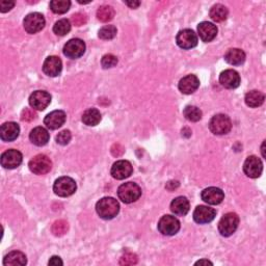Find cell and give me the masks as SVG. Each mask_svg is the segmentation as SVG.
Segmentation results:
<instances>
[{
  "instance_id": "39",
  "label": "cell",
  "mask_w": 266,
  "mask_h": 266,
  "mask_svg": "<svg viewBox=\"0 0 266 266\" xmlns=\"http://www.w3.org/2000/svg\"><path fill=\"white\" fill-rule=\"evenodd\" d=\"M36 116H37V114L35 113L34 110H32V108H25V110L22 111L21 120L23 122H32L36 119Z\"/></svg>"
},
{
  "instance_id": "42",
  "label": "cell",
  "mask_w": 266,
  "mask_h": 266,
  "mask_svg": "<svg viewBox=\"0 0 266 266\" xmlns=\"http://www.w3.org/2000/svg\"><path fill=\"white\" fill-rule=\"evenodd\" d=\"M111 151H112V154H113L114 156H115V157H120V156H122V155L124 154L125 149H124V147H123L122 145H120V144H114V145L112 147Z\"/></svg>"
},
{
  "instance_id": "35",
  "label": "cell",
  "mask_w": 266,
  "mask_h": 266,
  "mask_svg": "<svg viewBox=\"0 0 266 266\" xmlns=\"http://www.w3.org/2000/svg\"><path fill=\"white\" fill-rule=\"evenodd\" d=\"M98 36L102 40H112L116 36V27L114 25H106L100 29Z\"/></svg>"
},
{
  "instance_id": "32",
  "label": "cell",
  "mask_w": 266,
  "mask_h": 266,
  "mask_svg": "<svg viewBox=\"0 0 266 266\" xmlns=\"http://www.w3.org/2000/svg\"><path fill=\"white\" fill-rule=\"evenodd\" d=\"M71 6V1L69 0H52L50 2L51 11L55 14H65Z\"/></svg>"
},
{
  "instance_id": "26",
  "label": "cell",
  "mask_w": 266,
  "mask_h": 266,
  "mask_svg": "<svg viewBox=\"0 0 266 266\" xmlns=\"http://www.w3.org/2000/svg\"><path fill=\"white\" fill-rule=\"evenodd\" d=\"M26 263H27V259H26L25 254H23L22 252H19V251H14V252L8 253L3 259V265H5V266H8V265H12V266L21 265V266H23Z\"/></svg>"
},
{
  "instance_id": "43",
  "label": "cell",
  "mask_w": 266,
  "mask_h": 266,
  "mask_svg": "<svg viewBox=\"0 0 266 266\" xmlns=\"http://www.w3.org/2000/svg\"><path fill=\"white\" fill-rule=\"evenodd\" d=\"M178 187H179V182H178V181H175V180L167 182L166 185H165V189H166L167 190H170V191L175 190L176 189H178Z\"/></svg>"
},
{
  "instance_id": "30",
  "label": "cell",
  "mask_w": 266,
  "mask_h": 266,
  "mask_svg": "<svg viewBox=\"0 0 266 266\" xmlns=\"http://www.w3.org/2000/svg\"><path fill=\"white\" fill-rule=\"evenodd\" d=\"M114 17V9L111 5H102L97 11L98 20L106 23L112 21Z\"/></svg>"
},
{
  "instance_id": "22",
  "label": "cell",
  "mask_w": 266,
  "mask_h": 266,
  "mask_svg": "<svg viewBox=\"0 0 266 266\" xmlns=\"http://www.w3.org/2000/svg\"><path fill=\"white\" fill-rule=\"evenodd\" d=\"M198 33L201 40L205 43H209L213 41L218 35V27L210 22H202L198 26Z\"/></svg>"
},
{
  "instance_id": "3",
  "label": "cell",
  "mask_w": 266,
  "mask_h": 266,
  "mask_svg": "<svg viewBox=\"0 0 266 266\" xmlns=\"http://www.w3.org/2000/svg\"><path fill=\"white\" fill-rule=\"evenodd\" d=\"M209 129L215 135H224L232 129V122L226 114H215L209 122Z\"/></svg>"
},
{
  "instance_id": "18",
  "label": "cell",
  "mask_w": 266,
  "mask_h": 266,
  "mask_svg": "<svg viewBox=\"0 0 266 266\" xmlns=\"http://www.w3.org/2000/svg\"><path fill=\"white\" fill-rule=\"evenodd\" d=\"M66 119L67 115L65 112L54 111L46 115V117L44 119V124L46 125L47 128H49V129L55 130L58 129V128H61L65 124Z\"/></svg>"
},
{
  "instance_id": "13",
  "label": "cell",
  "mask_w": 266,
  "mask_h": 266,
  "mask_svg": "<svg viewBox=\"0 0 266 266\" xmlns=\"http://www.w3.org/2000/svg\"><path fill=\"white\" fill-rule=\"evenodd\" d=\"M51 102V96L45 91H36L29 97V105L36 111H44Z\"/></svg>"
},
{
  "instance_id": "23",
  "label": "cell",
  "mask_w": 266,
  "mask_h": 266,
  "mask_svg": "<svg viewBox=\"0 0 266 266\" xmlns=\"http://www.w3.org/2000/svg\"><path fill=\"white\" fill-rule=\"evenodd\" d=\"M29 140L34 145L38 147H43L50 140V135H49L45 128L36 127L35 129L32 130L31 134H29Z\"/></svg>"
},
{
  "instance_id": "2",
  "label": "cell",
  "mask_w": 266,
  "mask_h": 266,
  "mask_svg": "<svg viewBox=\"0 0 266 266\" xmlns=\"http://www.w3.org/2000/svg\"><path fill=\"white\" fill-rule=\"evenodd\" d=\"M117 195L122 202L130 204L139 200L142 195V189L134 182H127L122 184L117 190Z\"/></svg>"
},
{
  "instance_id": "20",
  "label": "cell",
  "mask_w": 266,
  "mask_h": 266,
  "mask_svg": "<svg viewBox=\"0 0 266 266\" xmlns=\"http://www.w3.org/2000/svg\"><path fill=\"white\" fill-rule=\"evenodd\" d=\"M20 133V127L15 122H6L0 128V137L3 142L15 141Z\"/></svg>"
},
{
  "instance_id": "1",
  "label": "cell",
  "mask_w": 266,
  "mask_h": 266,
  "mask_svg": "<svg viewBox=\"0 0 266 266\" xmlns=\"http://www.w3.org/2000/svg\"><path fill=\"white\" fill-rule=\"evenodd\" d=\"M96 211L103 220H113L120 211V205L115 199L106 196L98 201L96 204Z\"/></svg>"
},
{
  "instance_id": "25",
  "label": "cell",
  "mask_w": 266,
  "mask_h": 266,
  "mask_svg": "<svg viewBox=\"0 0 266 266\" xmlns=\"http://www.w3.org/2000/svg\"><path fill=\"white\" fill-rule=\"evenodd\" d=\"M225 61L232 66H240L245 62V53L238 48L229 49L225 54Z\"/></svg>"
},
{
  "instance_id": "34",
  "label": "cell",
  "mask_w": 266,
  "mask_h": 266,
  "mask_svg": "<svg viewBox=\"0 0 266 266\" xmlns=\"http://www.w3.org/2000/svg\"><path fill=\"white\" fill-rule=\"evenodd\" d=\"M52 233L53 235L57 236V237H61V236H64L68 230H69V224L64 221V220H60L56 221L53 225H52Z\"/></svg>"
},
{
  "instance_id": "19",
  "label": "cell",
  "mask_w": 266,
  "mask_h": 266,
  "mask_svg": "<svg viewBox=\"0 0 266 266\" xmlns=\"http://www.w3.org/2000/svg\"><path fill=\"white\" fill-rule=\"evenodd\" d=\"M225 199V193L218 187H208L202 191V200L209 205H219Z\"/></svg>"
},
{
  "instance_id": "9",
  "label": "cell",
  "mask_w": 266,
  "mask_h": 266,
  "mask_svg": "<svg viewBox=\"0 0 266 266\" xmlns=\"http://www.w3.org/2000/svg\"><path fill=\"white\" fill-rule=\"evenodd\" d=\"M85 52V44L80 38H72L64 47V54L71 58V60H77L81 57Z\"/></svg>"
},
{
  "instance_id": "24",
  "label": "cell",
  "mask_w": 266,
  "mask_h": 266,
  "mask_svg": "<svg viewBox=\"0 0 266 266\" xmlns=\"http://www.w3.org/2000/svg\"><path fill=\"white\" fill-rule=\"evenodd\" d=\"M171 211L175 215L184 216L190 211V201L185 196H178L171 203Z\"/></svg>"
},
{
  "instance_id": "17",
  "label": "cell",
  "mask_w": 266,
  "mask_h": 266,
  "mask_svg": "<svg viewBox=\"0 0 266 266\" xmlns=\"http://www.w3.org/2000/svg\"><path fill=\"white\" fill-rule=\"evenodd\" d=\"M220 82L224 87L229 88V90H233V88L239 86L240 76L238 72L232 70V69H229V70H225L221 73Z\"/></svg>"
},
{
  "instance_id": "47",
  "label": "cell",
  "mask_w": 266,
  "mask_h": 266,
  "mask_svg": "<svg viewBox=\"0 0 266 266\" xmlns=\"http://www.w3.org/2000/svg\"><path fill=\"white\" fill-rule=\"evenodd\" d=\"M264 147H265V142H263L262 144V148H261V151H262V156L265 157V153H264Z\"/></svg>"
},
{
  "instance_id": "6",
  "label": "cell",
  "mask_w": 266,
  "mask_h": 266,
  "mask_svg": "<svg viewBox=\"0 0 266 266\" xmlns=\"http://www.w3.org/2000/svg\"><path fill=\"white\" fill-rule=\"evenodd\" d=\"M29 170L36 175H45L52 169V162L48 156L44 154H38L28 163Z\"/></svg>"
},
{
  "instance_id": "12",
  "label": "cell",
  "mask_w": 266,
  "mask_h": 266,
  "mask_svg": "<svg viewBox=\"0 0 266 266\" xmlns=\"http://www.w3.org/2000/svg\"><path fill=\"white\" fill-rule=\"evenodd\" d=\"M263 164L257 156H249L243 163V172L250 178H258L262 174Z\"/></svg>"
},
{
  "instance_id": "11",
  "label": "cell",
  "mask_w": 266,
  "mask_h": 266,
  "mask_svg": "<svg viewBox=\"0 0 266 266\" xmlns=\"http://www.w3.org/2000/svg\"><path fill=\"white\" fill-rule=\"evenodd\" d=\"M23 157L21 152H19L18 150L15 149H9L5 151L2 155L1 158H0V162L4 169L8 170H14L16 167H18L22 163Z\"/></svg>"
},
{
  "instance_id": "5",
  "label": "cell",
  "mask_w": 266,
  "mask_h": 266,
  "mask_svg": "<svg viewBox=\"0 0 266 266\" xmlns=\"http://www.w3.org/2000/svg\"><path fill=\"white\" fill-rule=\"evenodd\" d=\"M76 182L70 177H61L54 182L53 185L54 193L58 196H62V198L72 195L76 191Z\"/></svg>"
},
{
  "instance_id": "38",
  "label": "cell",
  "mask_w": 266,
  "mask_h": 266,
  "mask_svg": "<svg viewBox=\"0 0 266 266\" xmlns=\"http://www.w3.org/2000/svg\"><path fill=\"white\" fill-rule=\"evenodd\" d=\"M72 139V134L69 130H64L56 135V143L62 146H66L70 143Z\"/></svg>"
},
{
  "instance_id": "14",
  "label": "cell",
  "mask_w": 266,
  "mask_h": 266,
  "mask_svg": "<svg viewBox=\"0 0 266 266\" xmlns=\"http://www.w3.org/2000/svg\"><path fill=\"white\" fill-rule=\"evenodd\" d=\"M133 172L132 164L127 160H119L114 163L111 174L116 180H124L130 177Z\"/></svg>"
},
{
  "instance_id": "41",
  "label": "cell",
  "mask_w": 266,
  "mask_h": 266,
  "mask_svg": "<svg viewBox=\"0 0 266 266\" xmlns=\"http://www.w3.org/2000/svg\"><path fill=\"white\" fill-rule=\"evenodd\" d=\"M14 5H15L14 1H7V0H2V1L0 2V12L6 13L8 11H11V9L14 7Z\"/></svg>"
},
{
  "instance_id": "21",
  "label": "cell",
  "mask_w": 266,
  "mask_h": 266,
  "mask_svg": "<svg viewBox=\"0 0 266 266\" xmlns=\"http://www.w3.org/2000/svg\"><path fill=\"white\" fill-rule=\"evenodd\" d=\"M200 86L199 78L193 74L183 77L179 81V90L185 95H190L198 90Z\"/></svg>"
},
{
  "instance_id": "40",
  "label": "cell",
  "mask_w": 266,
  "mask_h": 266,
  "mask_svg": "<svg viewBox=\"0 0 266 266\" xmlns=\"http://www.w3.org/2000/svg\"><path fill=\"white\" fill-rule=\"evenodd\" d=\"M71 20L73 22V24L75 26H81V25H84L87 21V17L85 14H82V13H77V14H74L71 18Z\"/></svg>"
},
{
  "instance_id": "15",
  "label": "cell",
  "mask_w": 266,
  "mask_h": 266,
  "mask_svg": "<svg viewBox=\"0 0 266 266\" xmlns=\"http://www.w3.org/2000/svg\"><path fill=\"white\" fill-rule=\"evenodd\" d=\"M216 216V210L208 206H198L193 211V220L196 224H208Z\"/></svg>"
},
{
  "instance_id": "8",
  "label": "cell",
  "mask_w": 266,
  "mask_h": 266,
  "mask_svg": "<svg viewBox=\"0 0 266 266\" xmlns=\"http://www.w3.org/2000/svg\"><path fill=\"white\" fill-rule=\"evenodd\" d=\"M158 230L165 236H173L180 230V222L173 215H164L158 222Z\"/></svg>"
},
{
  "instance_id": "27",
  "label": "cell",
  "mask_w": 266,
  "mask_h": 266,
  "mask_svg": "<svg viewBox=\"0 0 266 266\" xmlns=\"http://www.w3.org/2000/svg\"><path fill=\"white\" fill-rule=\"evenodd\" d=\"M264 100H265L264 94L259 91H251L245 95V98H244L245 104L252 108L261 106L264 103Z\"/></svg>"
},
{
  "instance_id": "28",
  "label": "cell",
  "mask_w": 266,
  "mask_h": 266,
  "mask_svg": "<svg viewBox=\"0 0 266 266\" xmlns=\"http://www.w3.org/2000/svg\"><path fill=\"white\" fill-rule=\"evenodd\" d=\"M81 120L86 126H96L101 121V114L97 108H90L83 113Z\"/></svg>"
},
{
  "instance_id": "36",
  "label": "cell",
  "mask_w": 266,
  "mask_h": 266,
  "mask_svg": "<svg viewBox=\"0 0 266 266\" xmlns=\"http://www.w3.org/2000/svg\"><path fill=\"white\" fill-rule=\"evenodd\" d=\"M139 261V258H137V256L133 253H126L124 254L122 257L120 258V265H134Z\"/></svg>"
},
{
  "instance_id": "7",
  "label": "cell",
  "mask_w": 266,
  "mask_h": 266,
  "mask_svg": "<svg viewBox=\"0 0 266 266\" xmlns=\"http://www.w3.org/2000/svg\"><path fill=\"white\" fill-rule=\"evenodd\" d=\"M45 23H46L45 18L40 13L28 14L23 21L25 31L31 35L41 32L45 26Z\"/></svg>"
},
{
  "instance_id": "4",
  "label": "cell",
  "mask_w": 266,
  "mask_h": 266,
  "mask_svg": "<svg viewBox=\"0 0 266 266\" xmlns=\"http://www.w3.org/2000/svg\"><path fill=\"white\" fill-rule=\"evenodd\" d=\"M239 225L238 215L233 212L225 214L219 223V231L225 237H229L237 230Z\"/></svg>"
},
{
  "instance_id": "44",
  "label": "cell",
  "mask_w": 266,
  "mask_h": 266,
  "mask_svg": "<svg viewBox=\"0 0 266 266\" xmlns=\"http://www.w3.org/2000/svg\"><path fill=\"white\" fill-rule=\"evenodd\" d=\"M49 265H54V266H57V265H63L64 262L62 261V259L60 257H57V256H53V257H51V259L49 260L48 262Z\"/></svg>"
},
{
  "instance_id": "29",
  "label": "cell",
  "mask_w": 266,
  "mask_h": 266,
  "mask_svg": "<svg viewBox=\"0 0 266 266\" xmlns=\"http://www.w3.org/2000/svg\"><path fill=\"white\" fill-rule=\"evenodd\" d=\"M228 8H227L223 4H215L211 7L209 16L214 22H223L225 21L227 18H228Z\"/></svg>"
},
{
  "instance_id": "16",
  "label": "cell",
  "mask_w": 266,
  "mask_h": 266,
  "mask_svg": "<svg viewBox=\"0 0 266 266\" xmlns=\"http://www.w3.org/2000/svg\"><path fill=\"white\" fill-rule=\"evenodd\" d=\"M63 70V63L60 57L48 56L43 64V71L46 75L50 77H56L61 74Z\"/></svg>"
},
{
  "instance_id": "31",
  "label": "cell",
  "mask_w": 266,
  "mask_h": 266,
  "mask_svg": "<svg viewBox=\"0 0 266 266\" xmlns=\"http://www.w3.org/2000/svg\"><path fill=\"white\" fill-rule=\"evenodd\" d=\"M202 112L199 107L189 105L184 108L183 115L190 122H199L202 119Z\"/></svg>"
},
{
  "instance_id": "33",
  "label": "cell",
  "mask_w": 266,
  "mask_h": 266,
  "mask_svg": "<svg viewBox=\"0 0 266 266\" xmlns=\"http://www.w3.org/2000/svg\"><path fill=\"white\" fill-rule=\"evenodd\" d=\"M71 31V22L68 20V19H62V20H58L54 26H53V32L57 36H66L67 34L70 33Z\"/></svg>"
},
{
  "instance_id": "46",
  "label": "cell",
  "mask_w": 266,
  "mask_h": 266,
  "mask_svg": "<svg viewBox=\"0 0 266 266\" xmlns=\"http://www.w3.org/2000/svg\"><path fill=\"white\" fill-rule=\"evenodd\" d=\"M195 265H212V262L208 260H200L195 263Z\"/></svg>"
},
{
  "instance_id": "37",
  "label": "cell",
  "mask_w": 266,
  "mask_h": 266,
  "mask_svg": "<svg viewBox=\"0 0 266 266\" xmlns=\"http://www.w3.org/2000/svg\"><path fill=\"white\" fill-rule=\"evenodd\" d=\"M117 64V57L114 54H105L102 60H101V65L104 69H110Z\"/></svg>"
},
{
  "instance_id": "45",
  "label": "cell",
  "mask_w": 266,
  "mask_h": 266,
  "mask_svg": "<svg viewBox=\"0 0 266 266\" xmlns=\"http://www.w3.org/2000/svg\"><path fill=\"white\" fill-rule=\"evenodd\" d=\"M128 6L131 7V8H136V7H139L141 2L140 1H126L125 2Z\"/></svg>"
},
{
  "instance_id": "10",
  "label": "cell",
  "mask_w": 266,
  "mask_h": 266,
  "mask_svg": "<svg viewBox=\"0 0 266 266\" xmlns=\"http://www.w3.org/2000/svg\"><path fill=\"white\" fill-rule=\"evenodd\" d=\"M176 42L180 48L189 50L198 45V36L191 29H183L177 35Z\"/></svg>"
}]
</instances>
